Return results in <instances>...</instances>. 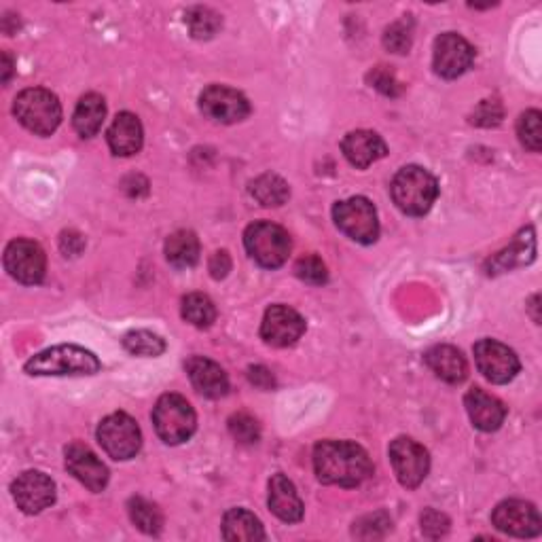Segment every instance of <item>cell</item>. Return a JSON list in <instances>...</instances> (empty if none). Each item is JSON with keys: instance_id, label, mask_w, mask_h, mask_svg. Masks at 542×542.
Returning a JSON list of instances; mask_svg holds the SVG:
<instances>
[{"instance_id": "obj_1", "label": "cell", "mask_w": 542, "mask_h": 542, "mask_svg": "<svg viewBox=\"0 0 542 542\" xmlns=\"http://www.w3.org/2000/svg\"><path fill=\"white\" fill-rule=\"evenodd\" d=\"M314 471L324 485L358 487L373 475V462L352 441H322L314 449Z\"/></svg>"}, {"instance_id": "obj_2", "label": "cell", "mask_w": 542, "mask_h": 542, "mask_svg": "<svg viewBox=\"0 0 542 542\" xmlns=\"http://www.w3.org/2000/svg\"><path fill=\"white\" fill-rule=\"evenodd\" d=\"M390 193L401 212L409 216H424L437 202L439 183L428 170L420 166H407L396 172Z\"/></svg>"}, {"instance_id": "obj_3", "label": "cell", "mask_w": 542, "mask_h": 542, "mask_svg": "<svg viewBox=\"0 0 542 542\" xmlns=\"http://www.w3.org/2000/svg\"><path fill=\"white\" fill-rule=\"evenodd\" d=\"M13 113L24 128L36 136H51L62 123V104L43 87H30L15 98Z\"/></svg>"}, {"instance_id": "obj_4", "label": "cell", "mask_w": 542, "mask_h": 542, "mask_svg": "<svg viewBox=\"0 0 542 542\" xmlns=\"http://www.w3.org/2000/svg\"><path fill=\"white\" fill-rule=\"evenodd\" d=\"M100 360L94 352L81 346H56L32 356L24 365L28 375L62 377V375H94L100 371Z\"/></svg>"}, {"instance_id": "obj_5", "label": "cell", "mask_w": 542, "mask_h": 542, "mask_svg": "<svg viewBox=\"0 0 542 542\" xmlns=\"http://www.w3.org/2000/svg\"><path fill=\"white\" fill-rule=\"evenodd\" d=\"M244 246L252 261L265 269H278L286 263L293 250L291 236L274 223L259 221L244 231Z\"/></svg>"}, {"instance_id": "obj_6", "label": "cell", "mask_w": 542, "mask_h": 542, "mask_svg": "<svg viewBox=\"0 0 542 542\" xmlns=\"http://www.w3.org/2000/svg\"><path fill=\"white\" fill-rule=\"evenodd\" d=\"M153 424L159 439L168 445H180L193 437L197 428L195 411L180 394H164L153 409Z\"/></svg>"}, {"instance_id": "obj_7", "label": "cell", "mask_w": 542, "mask_h": 542, "mask_svg": "<svg viewBox=\"0 0 542 542\" xmlns=\"http://www.w3.org/2000/svg\"><path fill=\"white\" fill-rule=\"evenodd\" d=\"M333 219L337 229L358 244H373L379 238L377 210L367 197H350V200L337 202Z\"/></svg>"}, {"instance_id": "obj_8", "label": "cell", "mask_w": 542, "mask_h": 542, "mask_svg": "<svg viewBox=\"0 0 542 542\" xmlns=\"http://www.w3.org/2000/svg\"><path fill=\"white\" fill-rule=\"evenodd\" d=\"M98 441L113 460H130L142 447V432L128 413H111L98 426Z\"/></svg>"}, {"instance_id": "obj_9", "label": "cell", "mask_w": 542, "mask_h": 542, "mask_svg": "<svg viewBox=\"0 0 542 542\" xmlns=\"http://www.w3.org/2000/svg\"><path fill=\"white\" fill-rule=\"evenodd\" d=\"M390 462L394 468V475L399 483L407 490H415V487L422 485L430 471V458L428 451L409 437H399L390 443Z\"/></svg>"}, {"instance_id": "obj_10", "label": "cell", "mask_w": 542, "mask_h": 542, "mask_svg": "<svg viewBox=\"0 0 542 542\" xmlns=\"http://www.w3.org/2000/svg\"><path fill=\"white\" fill-rule=\"evenodd\" d=\"M5 269L9 271V276L22 284H39L45 278V269H47V257L45 250L32 242L17 238L9 242L5 250Z\"/></svg>"}, {"instance_id": "obj_11", "label": "cell", "mask_w": 542, "mask_h": 542, "mask_svg": "<svg viewBox=\"0 0 542 542\" xmlns=\"http://www.w3.org/2000/svg\"><path fill=\"white\" fill-rule=\"evenodd\" d=\"M475 363L487 382L509 384L519 373L517 354L496 339H481L475 343Z\"/></svg>"}, {"instance_id": "obj_12", "label": "cell", "mask_w": 542, "mask_h": 542, "mask_svg": "<svg viewBox=\"0 0 542 542\" xmlns=\"http://www.w3.org/2000/svg\"><path fill=\"white\" fill-rule=\"evenodd\" d=\"M475 62V49L464 36L456 32H445L435 41V53H432V64H435L437 75L443 79H458Z\"/></svg>"}, {"instance_id": "obj_13", "label": "cell", "mask_w": 542, "mask_h": 542, "mask_svg": "<svg viewBox=\"0 0 542 542\" xmlns=\"http://www.w3.org/2000/svg\"><path fill=\"white\" fill-rule=\"evenodd\" d=\"M200 108L208 119L225 125L240 123L250 115V102L246 96L225 85L206 87L200 96Z\"/></svg>"}, {"instance_id": "obj_14", "label": "cell", "mask_w": 542, "mask_h": 542, "mask_svg": "<svg viewBox=\"0 0 542 542\" xmlns=\"http://www.w3.org/2000/svg\"><path fill=\"white\" fill-rule=\"evenodd\" d=\"M494 526L517 538H534L542 532V519L538 509L526 500H504L494 509Z\"/></svg>"}, {"instance_id": "obj_15", "label": "cell", "mask_w": 542, "mask_h": 542, "mask_svg": "<svg viewBox=\"0 0 542 542\" xmlns=\"http://www.w3.org/2000/svg\"><path fill=\"white\" fill-rule=\"evenodd\" d=\"M305 333V320L288 305H271L261 322V337L267 346H295Z\"/></svg>"}, {"instance_id": "obj_16", "label": "cell", "mask_w": 542, "mask_h": 542, "mask_svg": "<svg viewBox=\"0 0 542 542\" xmlns=\"http://www.w3.org/2000/svg\"><path fill=\"white\" fill-rule=\"evenodd\" d=\"M11 494L24 513L36 515L56 502V483L41 471H26L13 481Z\"/></svg>"}, {"instance_id": "obj_17", "label": "cell", "mask_w": 542, "mask_h": 542, "mask_svg": "<svg viewBox=\"0 0 542 542\" xmlns=\"http://www.w3.org/2000/svg\"><path fill=\"white\" fill-rule=\"evenodd\" d=\"M66 468L92 492H102L108 483L106 464L87 445L72 443L66 447Z\"/></svg>"}, {"instance_id": "obj_18", "label": "cell", "mask_w": 542, "mask_h": 542, "mask_svg": "<svg viewBox=\"0 0 542 542\" xmlns=\"http://www.w3.org/2000/svg\"><path fill=\"white\" fill-rule=\"evenodd\" d=\"M185 369L189 373V379L193 388L204 394L206 399H221L229 390V377L221 365H216L214 360L204 356H191Z\"/></svg>"}, {"instance_id": "obj_19", "label": "cell", "mask_w": 542, "mask_h": 542, "mask_svg": "<svg viewBox=\"0 0 542 542\" xmlns=\"http://www.w3.org/2000/svg\"><path fill=\"white\" fill-rule=\"evenodd\" d=\"M464 407L473 426L483 432L498 430L504 424V418H507V407L502 405V401L481 388H471L466 392Z\"/></svg>"}, {"instance_id": "obj_20", "label": "cell", "mask_w": 542, "mask_h": 542, "mask_svg": "<svg viewBox=\"0 0 542 542\" xmlns=\"http://www.w3.org/2000/svg\"><path fill=\"white\" fill-rule=\"evenodd\" d=\"M341 151L354 168L365 170V168L373 166L375 161L384 159L388 153V147L379 134L369 132V130H356L343 138Z\"/></svg>"}, {"instance_id": "obj_21", "label": "cell", "mask_w": 542, "mask_h": 542, "mask_svg": "<svg viewBox=\"0 0 542 542\" xmlns=\"http://www.w3.org/2000/svg\"><path fill=\"white\" fill-rule=\"evenodd\" d=\"M269 509L278 519L286 523H297L303 519V502L297 494L295 483L286 475L278 473L269 479Z\"/></svg>"}, {"instance_id": "obj_22", "label": "cell", "mask_w": 542, "mask_h": 542, "mask_svg": "<svg viewBox=\"0 0 542 542\" xmlns=\"http://www.w3.org/2000/svg\"><path fill=\"white\" fill-rule=\"evenodd\" d=\"M108 147L117 157H130L142 149V123L132 113H119L106 132Z\"/></svg>"}, {"instance_id": "obj_23", "label": "cell", "mask_w": 542, "mask_h": 542, "mask_svg": "<svg viewBox=\"0 0 542 542\" xmlns=\"http://www.w3.org/2000/svg\"><path fill=\"white\" fill-rule=\"evenodd\" d=\"M426 365L447 384H462L468 375V365L462 352L454 346H435L424 356Z\"/></svg>"}, {"instance_id": "obj_24", "label": "cell", "mask_w": 542, "mask_h": 542, "mask_svg": "<svg viewBox=\"0 0 542 542\" xmlns=\"http://www.w3.org/2000/svg\"><path fill=\"white\" fill-rule=\"evenodd\" d=\"M534 257H536V238L534 229L528 227L519 233L511 248L498 252L494 261H490V271H487V274H500V271L513 269L517 265H528L534 261Z\"/></svg>"}, {"instance_id": "obj_25", "label": "cell", "mask_w": 542, "mask_h": 542, "mask_svg": "<svg viewBox=\"0 0 542 542\" xmlns=\"http://www.w3.org/2000/svg\"><path fill=\"white\" fill-rule=\"evenodd\" d=\"M223 538L231 542H257L265 540V530L259 517L246 509H231L223 517Z\"/></svg>"}, {"instance_id": "obj_26", "label": "cell", "mask_w": 542, "mask_h": 542, "mask_svg": "<svg viewBox=\"0 0 542 542\" xmlns=\"http://www.w3.org/2000/svg\"><path fill=\"white\" fill-rule=\"evenodd\" d=\"M106 117V102L98 94H87L79 100L75 115H72V128L81 138H92L100 132Z\"/></svg>"}, {"instance_id": "obj_27", "label": "cell", "mask_w": 542, "mask_h": 542, "mask_svg": "<svg viewBox=\"0 0 542 542\" xmlns=\"http://www.w3.org/2000/svg\"><path fill=\"white\" fill-rule=\"evenodd\" d=\"M166 259L176 269L193 267L197 259H200V240H197L193 231H174L166 240Z\"/></svg>"}, {"instance_id": "obj_28", "label": "cell", "mask_w": 542, "mask_h": 542, "mask_svg": "<svg viewBox=\"0 0 542 542\" xmlns=\"http://www.w3.org/2000/svg\"><path fill=\"white\" fill-rule=\"evenodd\" d=\"M250 195L265 208H278L286 204L291 189H288V183L278 174H261L250 183Z\"/></svg>"}, {"instance_id": "obj_29", "label": "cell", "mask_w": 542, "mask_h": 542, "mask_svg": "<svg viewBox=\"0 0 542 542\" xmlns=\"http://www.w3.org/2000/svg\"><path fill=\"white\" fill-rule=\"evenodd\" d=\"M128 513L134 526L144 534L157 536L161 530H164V515H161V511L149 500L132 498L128 502Z\"/></svg>"}, {"instance_id": "obj_30", "label": "cell", "mask_w": 542, "mask_h": 542, "mask_svg": "<svg viewBox=\"0 0 542 542\" xmlns=\"http://www.w3.org/2000/svg\"><path fill=\"white\" fill-rule=\"evenodd\" d=\"M185 22L189 26V32L197 41H208L212 36L223 28L221 15L210 7H193L187 11Z\"/></svg>"}, {"instance_id": "obj_31", "label": "cell", "mask_w": 542, "mask_h": 542, "mask_svg": "<svg viewBox=\"0 0 542 542\" xmlns=\"http://www.w3.org/2000/svg\"><path fill=\"white\" fill-rule=\"evenodd\" d=\"M183 318L197 329H208L216 320V307L208 295L193 293L183 299Z\"/></svg>"}, {"instance_id": "obj_32", "label": "cell", "mask_w": 542, "mask_h": 542, "mask_svg": "<svg viewBox=\"0 0 542 542\" xmlns=\"http://www.w3.org/2000/svg\"><path fill=\"white\" fill-rule=\"evenodd\" d=\"M123 348L134 356L155 358L166 352V341L151 331H132L123 337Z\"/></svg>"}, {"instance_id": "obj_33", "label": "cell", "mask_w": 542, "mask_h": 542, "mask_svg": "<svg viewBox=\"0 0 542 542\" xmlns=\"http://www.w3.org/2000/svg\"><path fill=\"white\" fill-rule=\"evenodd\" d=\"M540 121H542V115H540V111H536V108L523 113L517 121V136H519L523 147L530 149L532 153H538L542 149Z\"/></svg>"}, {"instance_id": "obj_34", "label": "cell", "mask_w": 542, "mask_h": 542, "mask_svg": "<svg viewBox=\"0 0 542 542\" xmlns=\"http://www.w3.org/2000/svg\"><path fill=\"white\" fill-rule=\"evenodd\" d=\"M229 432L240 445H255L261 439V426L250 413H236L229 418Z\"/></svg>"}, {"instance_id": "obj_35", "label": "cell", "mask_w": 542, "mask_h": 542, "mask_svg": "<svg viewBox=\"0 0 542 542\" xmlns=\"http://www.w3.org/2000/svg\"><path fill=\"white\" fill-rule=\"evenodd\" d=\"M413 43V28L411 22H394L390 28L384 32V47L392 53H399V56H405L409 53Z\"/></svg>"}, {"instance_id": "obj_36", "label": "cell", "mask_w": 542, "mask_h": 542, "mask_svg": "<svg viewBox=\"0 0 542 542\" xmlns=\"http://www.w3.org/2000/svg\"><path fill=\"white\" fill-rule=\"evenodd\" d=\"M295 274L299 280L307 282V284H324L329 280V271H327V265L322 263V259L314 257V255H307V257H301L295 265Z\"/></svg>"}, {"instance_id": "obj_37", "label": "cell", "mask_w": 542, "mask_h": 542, "mask_svg": "<svg viewBox=\"0 0 542 542\" xmlns=\"http://www.w3.org/2000/svg\"><path fill=\"white\" fill-rule=\"evenodd\" d=\"M392 526V521L386 513H375V515H367L363 519H358L354 523V536L358 538H382Z\"/></svg>"}, {"instance_id": "obj_38", "label": "cell", "mask_w": 542, "mask_h": 542, "mask_svg": "<svg viewBox=\"0 0 542 542\" xmlns=\"http://www.w3.org/2000/svg\"><path fill=\"white\" fill-rule=\"evenodd\" d=\"M369 81L375 89H379V92L386 94V96H399L403 92V85L399 83V79H396L394 72L386 66H377L369 72Z\"/></svg>"}, {"instance_id": "obj_39", "label": "cell", "mask_w": 542, "mask_h": 542, "mask_svg": "<svg viewBox=\"0 0 542 542\" xmlns=\"http://www.w3.org/2000/svg\"><path fill=\"white\" fill-rule=\"evenodd\" d=\"M502 106L500 102L496 100H483L477 108L475 113L471 115V123L473 125H479V128H494V125H498L502 121Z\"/></svg>"}, {"instance_id": "obj_40", "label": "cell", "mask_w": 542, "mask_h": 542, "mask_svg": "<svg viewBox=\"0 0 542 542\" xmlns=\"http://www.w3.org/2000/svg\"><path fill=\"white\" fill-rule=\"evenodd\" d=\"M422 532L428 538H441L449 532V519L435 509H428L422 515Z\"/></svg>"}, {"instance_id": "obj_41", "label": "cell", "mask_w": 542, "mask_h": 542, "mask_svg": "<svg viewBox=\"0 0 542 542\" xmlns=\"http://www.w3.org/2000/svg\"><path fill=\"white\" fill-rule=\"evenodd\" d=\"M248 379L252 386H257L259 390H274L276 388V377L267 367H250L248 369Z\"/></svg>"}, {"instance_id": "obj_42", "label": "cell", "mask_w": 542, "mask_h": 542, "mask_svg": "<svg viewBox=\"0 0 542 542\" xmlns=\"http://www.w3.org/2000/svg\"><path fill=\"white\" fill-rule=\"evenodd\" d=\"M208 269H210V276H212L214 280H223V278H227V274L231 271V257L227 255L225 250L214 252V255L210 257Z\"/></svg>"}, {"instance_id": "obj_43", "label": "cell", "mask_w": 542, "mask_h": 542, "mask_svg": "<svg viewBox=\"0 0 542 542\" xmlns=\"http://www.w3.org/2000/svg\"><path fill=\"white\" fill-rule=\"evenodd\" d=\"M85 246V240L83 236H79L77 231H66L62 233V238H60V248L66 257H77L79 252L83 250Z\"/></svg>"}, {"instance_id": "obj_44", "label": "cell", "mask_w": 542, "mask_h": 542, "mask_svg": "<svg viewBox=\"0 0 542 542\" xmlns=\"http://www.w3.org/2000/svg\"><path fill=\"white\" fill-rule=\"evenodd\" d=\"M3 60H5V68H3V83H9V79H11V75H13V60H11V56H9L7 51L3 53Z\"/></svg>"}, {"instance_id": "obj_45", "label": "cell", "mask_w": 542, "mask_h": 542, "mask_svg": "<svg viewBox=\"0 0 542 542\" xmlns=\"http://www.w3.org/2000/svg\"><path fill=\"white\" fill-rule=\"evenodd\" d=\"M538 301H540V297H538V295H534V297L530 299V303H528L530 312H532V320H534L536 324H540V316H538Z\"/></svg>"}]
</instances>
